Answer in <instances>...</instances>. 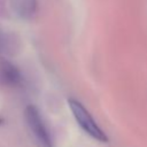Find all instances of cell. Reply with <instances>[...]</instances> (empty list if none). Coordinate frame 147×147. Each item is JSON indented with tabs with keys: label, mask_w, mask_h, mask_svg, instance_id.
Returning <instances> with one entry per match:
<instances>
[{
	"label": "cell",
	"mask_w": 147,
	"mask_h": 147,
	"mask_svg": "<svg viewBox=\"0 0 147 147\" xmlns=\"http://www.w3.org/2000/svg\"><path fill=\"white\" fill-rule=\"evenodd\" d=\"M10 5L16 15L24 20L32 18L38 8L37 0H10Z\"/></svg>",
	"instance_id": "3957f363"
},
{
	"label": "cell",
	"mask_w": 147,
	"mask_h": 147,
	"mask_svg": "<svg viewBox=\"0 0 147 147\" xmlns=\"http://www.w3.org/2000/svg\"><path fill=\"white\" fill-rule=\"evenodd\" d=\"M68 105H69L72 116L75 117L76 122L79 124L83 131H85L90 137H92L93 139L98 141L106 142L108 140L107 134L102 131V129L98 125V123L94 121L92 115L87 111V109L79 101L75 99H69Z\"/></svg>",
	"instance_id": "6da1fadb"
},
{
	"label": "cell",
	"mask_w": 147,
	"mask_h": 147,
	"mask_svg": "<svg viewBox=\"0 0 147 147\" xmlns=\"http://www.w3.org/2000/svg\"><path fill=\"white\" fill-rule=\"evenodd\" d=\"M20 49V39L16 34L0 31V54L14 55Z\"/></svg>",
	"instance_id": "5b68a950"
},
{
	"label": "cell",
	"mask_w": 147,
	"mask_h": 147,
	"mask_svg": "<svg viewBox=\"0 0 147 147\" xmlns=\"http://www.w3.org/2000/svg\"><path fill=\"white\" fill-rule=\"evenodd\" d=\"M0 77L3 83L10 86H18L22 83V76L20 70L7 61L1 62L0 64Z\"/></svg>",
	"instance_id": "277c9868"
},
{
	"label": "cell",
	"mask_w": 147,
	"mask_h": 147,
	"mask_svg": "<svg viewBox=\"0 0 147 147\" xmlns=\"http://www.w3.org/2000/svg\"><path fill=\"white\" fill-rule=\"evenodd\" d=\"M24 117L37 145L39 147H54L51 134L37 107L29 105L24 110Z\"/></svg>",
	"instance_id": "7a4b0ae2"
}]
</instances>
